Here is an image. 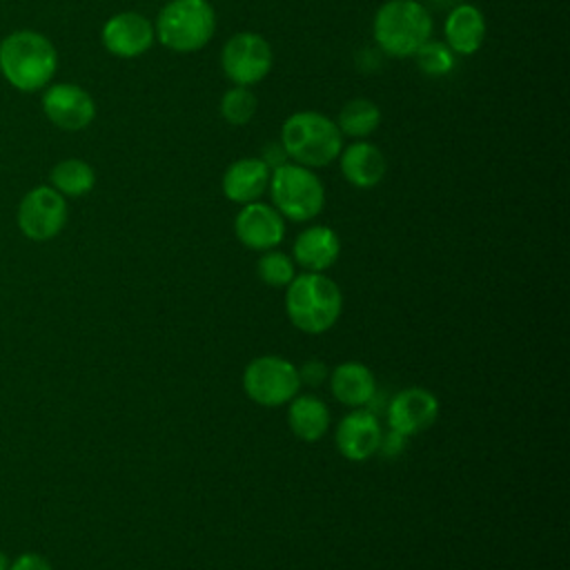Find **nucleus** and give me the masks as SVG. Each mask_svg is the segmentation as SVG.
<instances>
[{
	"mask_svg": "<svg viewBox=\"0 0 570 570\" xmlns=\"http://www.w3.org/2000/svg\"><path fill=\"white\" fill-rule=\"evenodd\" d=\"M412 58L416 60V67L425 76H432V78L448 76L456 65L454 51L443 40H432V38L428 42H423Z\"/></svg>",
	"mask_w": 570,
	"mask_h": 570,
	"instance_id": "nucleus-24",
	"label": "nucleus"
},
{
	"mask_svg": "<svg viewBox=\"0 0 570 570\" xmlns=\"http://www.w3.org/2000/svg\"><path fill=\"white\" fill-rule=\"evenodd\" d=\"M330 390L347 407H365L376 392L374 374L361 361H345L330 374Z\"/></svg>",
	"mask_w": 570,
	"mask_h": 570,
	"instance_id": "nucleus-19",
	"label": "nucleus"
},
{
	"mask_svg": "<svg viewBox=\"0 0 570 570\" xmlns=\"http://www.w3.org/2000/svg\"><path fill=\"white\" fill-rule=\"evenodd\" d=\"M234 232L240 245L254 252L276 249L285 238V218L274 205L254 200L240 207L234 218Z\"/></svg>",
	"mask_w": 570,
	"mask_h": 570,
	"instance_id": "nucleus-12",
	"label": "nucleus"
},
{
	"mask_svg": "<svg viewBox=\"0 0 570 570\" xmlns=\"http://www.w3.org/2000/svg\"><path fill=\"white\" fill-rule=\"evenodd\" d=\"M58 71L53 42L36 29H16L0 40V73L22 94L42 91Z\"/></svg>",
	"mask_w": 570,
	"mask_h": 570,
	"instance_id": "nucleus-1",
	"label": "nucleus"
},
{
	"mask_svg": "<svg viewBox=\"0 0 570 570\" xmlns=\"http://www.w3.org/2000/svg\"><path fill=\"white\" fill-rule=\"evenodd\" d=\"M403 445H405V436L399 434V432H394V430H390L387 434L381 436L379 452L385 454V456H396V454L403 450Z\"/></svg>",
	"mask_w": 570,
	"mask_h": 570,
	"instance_id": "nucleus-29",
	"label": "nucleus"
},
{
	"mask_svg": "<svg viewBox=\"0 0 570 570\" xmlns=\"http://www.w3.org/2000/svg\"><path fill=\"white\" fill-rule=\"evenodd\" d=\"M42 111L62 131H82L96 118L91 94L76 82H53L42 89Z\"/></svg>",
	"mask_w": 570,
	"mask_h": 570,
	"instance_id": "nucleus-10",
	"label": "nucleus"
},
{
	"mask_svg": "<svg viewBox=\"0 0 570 570\" xmlns=\"http://www.w3.org/2000/svg\"><path fill=\"white\" fill-rule=\"evenodd\" d=\"M374 42L390 58H412L432 36V18L419 0H387L379 7L374 22Z\"/></svg>",
	"mask_w": 570,
	"mask_h": 570,
	"instance_id": "nucleus-4",
	"label": "nucleus"
},
{
	"mask_svg": "<svg viewBox=\"0 0 570 570\" xmlns=\"http://www.w3.org/2000/svg\"><path fill=\"white\" fill-rule=\"evenodd\" d=\"M381 436H383V430L376 414H372L365 407H354L350 414L341 419L334 441L343 459L361 463L379 452Z\"/></svg>",
	"mask_w": 570,
	"mask_h": 570,
	"instance_id": "nucleus-14",
	"label": "nucleus"
},
{
	"mask_svg": "<svg viewBox=\"0 0 570 570\" xmlns=\"http://www.w3.org/2000/svg\"><path fill=\"white\" fill-rule=\"evenodd\" d=\"M256 274L269 287H287L296 276V267L285 252L267 249L261 254L256 263Z\"/></svg>",
	"mask_w": 570,
	"mask_h": 570,
	"instance_id": "nucleus-25",
	"label": "nucleus"
},
{
	"mask_svg": "<svg viewBox=\"0 0 570 570\" xmlns=\"http://www.w3.org/2000/svg\"><path fill=\"white\" fill-rule=\"evenodd\" d=\"M274 62L272 45L256 31L234 33L220 51V67L232 85L252 87L261 82Z\"/></svg>",
	"mask_w": 570,
	"mask_h": 570,
	"instance_id": "nucleus-8",
	"label": "nucleus"
},
{
	"mask_svg": "<svg viewBox=\"0 0 570 570\" xmlns=\"http://www.w3.org/2000/svg\"><path fill=\"white\" fill-rule=\"evenodd\" d=\"M336 125L343 136H350L354 140H363L370 134H374L381 125V109L376 102L367 98H352L347 100L336 118Z\"/></svg>",
	"mask_w": 570,
	"mask_h": 570,
	"instance_id": "nucleus-22",
	"label": "nucleus"
},
{
	"mask_svg": "<svg viewBox=\"0 0 570 570\" xmlns=\"http://www.w3.org/2000/svg\"><path fill=\"white\" fill-rule=\"evenodd\" d=\"M287 423L296 439L314 443L323 439L330 428V410L314 394H296L287 407Z\"/></svg>",
	"mask_w": 570,
	"mask_h": 570,
	"instance_id": "nucleus-20",
	"label": "nucleus"
},
{
	"mask_svg": "<svg viewBox=\"0 0 570 570\" xmlns=\"http://www.w3.org/2000/svg\"><path fill=\"white\" fill-rule=\"evenodd\" d=\"M0 570H9V559L2 550H0Z\"/></svg>",
	"mask_w": 570,
	"mask_h": 570,
	"instance_id": "nucleus-30",
	"label": "nucleus"
},
{
	"mask_svg": "<svg viewBox=\"0 0 570 570\" xmlns=\"http://www.w3.org/2000/svg\"><path fill=\"white\" fill-rule=\"evenodd\" d=\"M439 416V399L425 387H405L396 392L387 405V425L390 430L414 436L430 425H434Z\"/></svg>",
	"mask_w": 570,
	"mask_h": 570,
	"instance_id": "nucleus-13",
	"label": "nucleus"
},
{
	"mask_svg": "<svg viewBox=\"0 0 570 570\" xmlns=\"http://www.w3.org/2000/svg\"><path fill=\"white\" fill-rule=\"evenodd\" d=\"M216 29V11L209 0H169L156 16L154 33L176 53L203 49Z\"/></svg>",
	"mask_w": 570,
	"mask_h": 570,
	"instance_id": "nucleus-5",
	"label": "nucleus"
},
{
	"mask_svg": "<svg viewBox=\"0 0 570 570\" xmlns=\"http://www.w3.org/2000/svg\"><path fill=\"white\" fill-rule=\"evenodd\" d=\"M256 107H258V100L254 91L243 85H232L220 98V116L227 125H234V127L247 125L254 118Z\"/></svg>",
	"mask_w": 570,
	"mask_h": 570,
	"instance_id": "nucleus-23",
	"label": "nucleus"
},
{
	"mask_svg": "<svg viewBox=\"0 0 570 570\" xmlns=\"http://www.w3.org/2000/svg\"><path fill=\"white\" fill-rule=\"evenodd\" d=\"M102 47L116 58H138L156 40L154 22L138 11H120L107 18L100 31Z\"/></svg>",
	"mask_w": 570,
	"mask_h": 570,
	"instance_id": "nucleus-11",
	"label": "nucleus"
},
{
	"mask_svg": "<svg viewBox=\"0 0 570 570\" xmlns=\"http://www.w3.org/2000/svg\"><path fill=\"white\" fill-rule=\"evenodd\" d=\"M327 370H325V363L323 361H307L301 370H298V376H301V383H307V385H321V381L325 379Z\"/></svg>",
	"mask_w": 570,
	"mask_h": 570,
	"instance_id": "nucleus-28",
	"label": "nucleus"
},
{
	"mask_svg": "<svg viewBox=\"0 0 570 570\" xmlns=\"http://www.w3.org/2000/svg\"><path fill=\"white\" fill-rule=\"evenodd\" d=\"M16 220L29 240H51L67 223V198L51 185H38L20 198Z\"/></svg>",
	"mask_w": 570,
	"mask_h": 570,
	"instance_id": "nucleus-9",
	"label": "nucleus"
},
{
	"mask_svg": "<svg viewBox=\"0 0 570 570\" xmlns=\"http://www.w3.org/2000/svg\"><path fill=\"white\" fill-rule=\"evenodd\" d=\"M258 158H261L269 169H276V167H281V165L289 163V160H287V154H285L283 145H281V140H272V142H267V145L263 147V154H261Z\"/></svg>",
	"mask_w": 570,
	"mask_h": 570,
	"instance_id": "nucleus-27",
	"label": "nucleus"
},
{
	"mask_svg": "<svg viewBox=\"0 0 570 570\" xmlns=\"http://www.w3.org/2000/svg\"><path fill=\"white\" fill-rule=\"evenodd\" d=\"M289 323L305 334H323L334 327L343 312L341 287L323 272H303L285 292Z\"/></svg>",
	"mask_w": 570,
	"mask_h": 570,
	"instance_id": "nucleus-2",
	"label": "nucleus"
},
{
	"mask_svg": "<svg viewBox=\"0 0 570 570\" xmlns=\"http://www.w3.org/2000/svg\"><path fill=\"white\" fill-rule=\"evenodd\" d=\"M243 390L256 405L281 407L301 390L298 367L276 354L258 356L243 370Z\"/></svg>",
	"mask_w": 570,
	"mask_h": 570,
	"instance_id": "nucleus-7",
	"label": "nucleus"
},
{
	"mask_svg": "<svg viewBox=\"0 0 570 570\" xmlns=\"http://www.w3.org/2000/svg\"><path fill=\"white\" fill-rule=\"evenodd\" d=\"M338 165L343 178L358 189L376 187L387 171V160L383 151L365 138L343 147L338 154Z\"/></svg>",
	"mask_w": 570,
	"mask_h": 570,
	"instance_id": "nucleus-15",
	"label": "nucleus"
},
{
	"mask_svg": "<svg viewBox=\"0 0 570 570\" xmlns=\"http://www.w3.org/2000/svg\"><path fill=\"white\" fill-rule=\"evenodd\" d=\"M281 145L296 165L316 169L332 165L343 149V134L330 116L321 111H296L281 127Z\"/></svg>",
	"mask_w": 570,
	"mask_h": 570,
	"instance_id": "nucleus-3",
	"label": "nucleus"
},
{
	"mask_svg": "<svg viewBox=\"0 0 570 570\" xmlns=\"http://www.w3.org/2000/svg\"><path fill=\"white\" fill-rule=\"evenodd\" d=\"M49 185L65 198H80L94 189L96 171L82 158H65L51 167Z\"/></svg>",
	"mask_w": 570,
	"mask_h": 570,
	"instance_id": "nucleus-21",
	"label": "nucleus"
},
{
	"mask_svg": "<svg viewBox=\"0 0 570 570\" xmlns=\"http://www.w3.org/2000/svg\"><path fill=\"white\" fill-rule=\"evenodd\" d=\"M267 189L276 212L294 223H307L325 207V187L321 178L309 167L296 163H285L272 169Z\"/></svg>",
	"mask_w": 570,
	"mask_h": 570,
	"instance_id": "nucleus-6",
	"label": "nucleus"
},
{
	"mask_svg": "<svg viewBox=\"0 0 570 570\" xmlns=\"http://www.w3.org/2000/svg\"><path fill=\"white\" fill-rule=\"evenodd\" d=\"M443 42L454 51V56L476 53L485 40V18L481 9L470 2L452 7L443 24Z\"/></svg>",
	"mask_w": 570,
	"mask_h": 570,
	"instance_id": "nucleus-18",
	"label": "nucleus"
},
{
	"mask_svg": "<svg viewBox=\"0 0 570 570\" xmlns=\"http://www.w3.org/2000/svg\"><path fill=\"white\" fill-rule=\"evenodd\" d=\"M9 570H53L51 563L38 552H24L9 563Z\"/></svg>",
	"mask_w": 570,
	"mask_h": 570,
	"instance_id": "nucleus-26",
	"label": "nucleus"
},
{
	"mask_svg": "<svg viewBox=\"0 0 570 570\" xmlns=\"http://www.w3.org/2000/svg\"><path fill=\"white\" fill-rule=\"evenodd\" d=\"M292 254L305 272H325L338 261L341 238L327 225H312L296 236Z\"/></svg>",
	"mask_w": 570,
	"mask_h": 570,
	"instance_id": "nucleus-17",
	"label": "nucleus"
},
{
	"mask_svg": "<svg viewBox=\"0 0 570 570\" xmlns=\"http://www.w3.org/2000/svg\"><path fill=\"white\" fill-rule=\"evenodd\" d=\"M269 176L272 169L261 158H238L223 174V194L238 205L254 203L267 191Z\"/></svg>",
	"mask_w": 570,
	"mask_h": 570,
	"instance_id": "nucleus-16",
	"label": "nucleus"
}]
</instances>
